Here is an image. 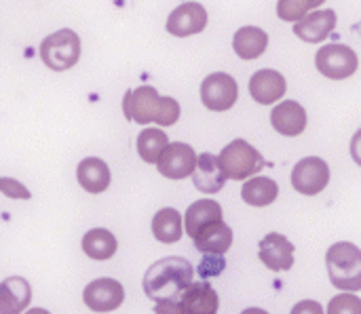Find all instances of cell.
Here are the masks:
<instances>
[{
    "label": "cell",
    "mask_w": 361,
    "mask_h": 314,
    "mask_svg": "<svg viewBox=\"0 0 361 314\" xmlns=\"http://www.w3.org/2000/svg\"><path fill=\"white\" fill-rule=\"evenodd\" d=\"M192 266L184 258H163L154 262L142 281L144 294L152 302H173L180 300L182 291L192 283Z\"/></svg>",
    "instance_id": "obj_1"
},
{
    "label": "cell",
    "mask_w": 361,
    "mask_h": 314,
    "mask_svg": "<svg viewBox=\"0 0 361 314\" xmlns=\"http://www.w3.org/2000/svg\"><path fill=\"white\" fill-rule=\"evenodd\" d=\"M328 275L336 289L360 291L361 289V249L349 241L332 245L326 253Z\"/></svg>",
    "instance_id": "obj_2"
},
{
    "label": "cell",
    "mask_w": 361,
    "mask_h": 314,
    "mask_svg": "<svg viewBox=\"0 0 361 314\" xmlns=\"http://www.w3.org/2000/svg\"><path fill=\"white\" fill-rule=\"evenodd\" d=\"M40 59L55 72L70 70L80 59V38L74 30H57L40 42Z\"/></svg>",
    "instance_id": "obj_3"
},
{
    "label": "cell",
    "mask_w": 361,
    "mask_h": 314,
    "mask_svg": "<svg viewBox=\"0 0 361 314\" xmlns=\"http://www.w3.org/2000/svg\"><path fill=\"white\" fill-rule=\"evenodd\" d=\"M224 173L228 180H247L254 177L256 173H260L267 163L262 158V154L247 144L245 139H235L231 142L218 156Z\"/></svg>",
    "instance_id": "obj_4"
},
{
    "label": "cell",
    "mask_w": 361,
    "mask_h": 314,
    "mask_svg": "<svg viewBox=\"0 0 361 314\" xmlns=\"http://www.w3.org/2000/svg\"><path fill=\"white\" fill-rule=\"evenodd\" d=\"M315 65L324 76H328L332 80H343V78H349L357 72L360 59L351 46L332 42V44H326L317 51Z\"/></svg>",
    "instance_id": "obj_5"
},
{
    "label": "cell",
    "mask_w": 361,
    "mask_h": 314,
    "mask_svg": "<svg viewBox=\"0 0 361 314\" xmlns=\"http://www.w3.org/2000/svg\"><path fill=\"white\" fill-rule=\"evenodd\" d=\"M239 84L226 72H214L201 82V101L212 112H226L237 103Z\"/></svg>",
    "instance_id": "obj_6"
},
{
    "label": "cell",
    "mask_w": 361,
    "mask_h": 314,
    "mask_svg": "<svg viewBox=\"0 0 361 314\" xmlns=\"http://www.w3.org/2000/svg\"><path fill=\"white\" fill-rule=\"evenodd\" d=\"M330 182V167L319 156H307L298 161L292 169V186L305 196H315L326 190Z\"/></svg>",
    "instance_id": "obj_7"
},
{
    "label": "cell",
    "mask_w": 361,
    "mask_h": 314,
    "mask_svg": "<svg viewBox=\"0 0 361 314\" xmlns=\"http://www.w3.org/2000/svg\"><path fill=\"white\" fill-rule=\"evenodd\" d=\"M197 163H199V156L192 150V146H188L184 142H173L161 154L157 169L167 180H184L195 173Z\"/></svg>",
    "instance_id": "obj_8"
},
{
    "label": "cell",
    "mask_w": 361,
    "mask_h": 314,
    "mask_svg": "<svg viewBox=\"0 0 361 314\" xmlns=\"http://www.w3.org/2000/svg\"><path fill=\"white\" fill-rule=\"evenodd\" d=\"M161 95L154 87H137L135 91H129L123 99V110L129 120H135L137 125H150L157 123L161 112Z\"/></svg>",
    "instance_id": "obj_9"
},
{
    "label": "cell",
    "mask_w": 361,
    "mask_h": 314,
    "mask_svg": "<svg viewBox=\"0 0 361 314\" xmlns=\"http://www.w3.org/2000/svg\"><path fill=\"white\" fill-rule=\"evenodd\" d=\"M82 300L93 313H112L125 302V289L116 279H95L85 287Z\"/></svg>",
    "instance_id": "obj_10"
},
{
    "label": "cell",
    "mask_w": 361,
    "mask_h": 314,
    "mask_svg": "<svg viewBox=\"0 0 361 314\" xmlns=\"http://www.w3.org/2000/svg\"><path fill=\"white\" fill-rule=\"evenodd\" d=\"M207 25V11L199 2H184L173 8L167 17V32L178 38H186L203 32Z\"/></svg>",
    "instance_id": "obj_11"
},
{
    "label": "cell",
    "mask_w": 361,
    "mask_h": 314,
    "mask_svg": "<svg viewBox=\"0 0 361 314\" xmlns=\"http://www.w3.org/2000/svg\"><path fill=\"white\" fill-rule=\"evenodd\" d=\"M258 256H260V262L273 272L290 270L294 266V245L288 241V237L277 234V232H271L260 241Z\"/></svg>",
    "instance_id": "obj_12"
},
{
    "label": "cell",
    "mask_w": 361,
    "mask_h": 314,
    "mask_svg": "<svg viewBox=\"0 0 361 314\" xmlns=\"http://www.w3.org/2000/svg\"><path fill=\"white\" fill-rule=\"evenodd\" d=\"M336 11L334 8H319L309 15H305L294 25V34L305 42H324L336 27Z\"/></svg>",
    "instance_id": "obj_13"
},
{
    "label": "cell",
    "mask_w": 361,
    "mask_h": 314,
    "mask_svg": "<svg viewBox=\"0 0 361 314\" xmlns=\"http://www.w3.org/2000/svg\"><path fill=\"white\" fill-rule=\"evenodd\" d=\"M286 89H288L286 76L277 70H258L250 78L252 99L262 106H271V103L279 101L286 95Z\"/></svg>",
    "instance_id": "obj_14"
},
{
    "label": "cell",
    "mask_w": 361,
    "mask_h": 314,
    "mask_svg": "<svg viewBox=\"0 0 361 314\" xmlns=\"http://www.w3.org/2000/svg\"><path fill=\"white\" fill-rule=\"evenodd\" d=\"M271 125L286 137H296L307 127V110L298 101H281L271 110Z\"/></svg>",
    "instance_id": "obj_15"
},
{
    "label": "cell",
    "mask_w": 361,
    "mask_h": 314,
    "mask_svg": "<svg viewBox=\"0 0 361 314\" xmlns=\"http://www.w3.org/2000/svg\"><path fill=\"white\" fill-rule=\"evenodd\" d=\"M220 300L209 283H190L180 296V310L188 314H216Z\"/></svg>",
    "instance_id": "obj_16"
},
{
    "label": "cell",
    "mask_w": 361,
    "mask_h": 314,
    "mask_svg": "<svg viewBox=\"0 0 361 314\" xmlns=\"http://www.w3.org/2000/svg\"><path fill=\"white\" fill-rule=\"evenodd\" d=\"M226 173L218 161V156L209 154V152H203L199 156V163H197V169L192 173V184L199 192L203 194H216L224 188L226 184Z\"/></svg>",
    "instance_id": "obj_17"
},
{
    "label": "cell",
    "mask_w": 361,
    "mask_h": 314,
    "mask_svg": "<svg viewBox=\"0 0 361 314\" xmlns=\"http://www.w3.org/2000/svg\"><path fill=\"white\" fill-rule=\"evenodd\" d=\"M218 220H222L220 203H216L214 199H201L186 209V215H184L186 234L195 241L209 224H214Z\"/></svg>",
    "instance_id": "obj_18"
},
{
    "label": "cell",
    "mask_w": 361,
    "mask_h": 314,
    "mask_svg": "<svg viewBox=\"0 0 361 314\" xmlns=\"http://www.w3.org/2000/svg\"><path fill=\"white\" fill-rule=\"evenodd\" d=\"M269 46V34L256 25H243L233 36V49L239 59H258Z\"/></svg>",
    "instance_id": "obj_19"
},
{
    "label": "cell",
    "mask_w": 361,
    "mask_h": 314,
    "mask_svg": "<svg viewBox=\"0 0 361 314\" xmlns=\"http://www.w3.org/2000/svg\"><path fill=\"white\" fill-rule=\"evenodd\" d=\"M76 177H78L80 188L89 194H102L110 186V169L102 158H95V156L78 163Z\"/></svg>",
    "instance_id": "obj_20"
},
{
    "label": "cell",
    "mask_w": 361,
    "mask_h": 314,
    "mask_svg": "<svg viewBox=\"0 0 361 314\" xmlns=\"http://www.w3.org/2000/svg\"><path fill=\"white\" fill-rule=\"evenodd\" d=\"M233 245V230L228 224H224V220H218L214 224H209L197 239H195V247L201 253H216V256H224Z\"/></svg>",
    "instance_id": "obj_21"
},
{
    "label": "cell",
    "mask_w": 361,
    "mask_h": 314,
    "mask_svg": "<svg viewBox=\"0 0 361 314\" xmlns=\"http://www.w3.org/2000/svg\"><path fill=\"white\" fill-rule=\"evenodd\" d=\"M32 287L21 277H11L0 285V310L2 313H21L30 304Z\"/></svg>",
    "instance_id": "obj_22"
},
{
    "label": "cell",
    "mask_w": 361,
    "mask_h": 314,
    "mask_svg": "<svg viewBox=\"0 0 361 314\" xmlns=\"http://www.w3.org/2000/svg\"><path fill=\"white\" fill-rule=\"evenodd\" d=\"M152 234L163 245L178 243L184 234L182 215L173 207H165V209L157 211L152 218Z\"/></svg>",
    "instance_id": "obj_23"
},
{
    "label": "cell",
    "mask_w": 361,
    "mask_h": 314,
    "mask_svg": "<svg viewBox=\"0 0 361 314\" xmlns=\"http://www.w3.org/2000/svg\"><path fill=\"white\" fill-rule=\"evenodd\" d=\"M80 245H82V251L91 260H97V262L110 260L116 253V249H118L116 237L110 230H106V228H93L89 232H85Z\"/></svg>",
    "instance_id": "obj_24"
},
{
    "label": "cell",
    "mask_w": 361,
    "mask_h": 314,
    "mask_svg": "<svg viewBox=\"0 0 361 314\" xmlns=\"http://www.w3.org/2000/svg\"><path fill=\"white\" fill-rule=\"evenodd\" d=\"M279 186L271 177H250L241 188V199L252 207H269L275 203Z\"/></svg>",
    "instance_id": "obj_25"
},
{
    "label": "cell",
    "mask_w": 361,
    "mask_h": 314,
    "mask_svg": "<svg viewBox=\"0 0 361 314\" xmlns=\"http://www.w3.org/2000/svg\"><path fill=\"white\" fill-rule=\"evenodd\" d=\"M167 146H169V137L163 129L148 127L137 135V154L142 156V161H146L150 165L159 163V158Z\"/></svg>",
    "instance_id": "obj_26"
},
{
    "label": "cell",
    "mask_w": 361,
    "mask_h": 314,
    "mask_svg": "<svg viewBox=\"0 0 361 314\" xmlns=\"http://www.w3.org/2000/svg\"><path fill=\"white\" fill-rule=\"evenodd\" d=\"M326 0H279L277 2V15L283 21H300L305 15H309L311 8L322 6Z\"/></svg>",
    "instance_id": "obj_27"
},
{
    "label": "cell",
    "mask_w": 361,
    "mask_h": 314,
    "mask_svg": "<svg viewBox=\"0 0 361 314\" xmlns=\"http://www.w3.org/2000/svg\"><path fill=\"white\" fill-rule=\"evenodd\" d=\"M178 118H180V103L173 97H163L161 99V112H159L157 125L171 127V125L178 123Z\"/></svg>",
    "instance_id": "obj_28"
},
{
    "label": "cell",
    "mask_w": 361,
    "mask_h": 314,
    "mask_svg": "<svg viewBox=\"0 0 361 314\" xmlns=\"http://www.w3.org/2000/svg\"><path fill=\"white\" fill-rule=\"evenodd\" d=\"M328 313L330 314H338V313L361 314V300L357 298V296H349V294H345V296H338V298H334V300L330 302V306H328Z\"/></svg>",
    "instance_id": "obj_29"
},
{
    "label": "cell",
    "mask_w": 361,
    "mask_h": 314,
    "mask_svg": "<svg viewBox=\"0 0 361 314\" xmlns=\"http://www.w3.org/2000/svg\"><path fill=\"white\" fill-rule=\"evenodd\" d=\"M224 260L222 256H216V253H207V258L199 264V275L201 279H212L216 275H220L224 270Z\"/></svg>",
    "instance_id": "obj_30"
},
{
    "label": "cell",
    "mask_w": 361,
    "mask_h": 314,
    "mask_svg": "<svg viewBox=\"0 0 361 314\" xmlns=\"http://www.w3.org/2000/svg\"><path fill=\"white\" fill-rule=\"evenodd\" d=\"M0 188H2V192H4L6 196H11V199H30V192H27L21 184H17L15 180H11V177H2Z\"/></svg>",
    "instance_id": "obj_31"
},
{
    "label": "cell",
    "mask_w": 361,
    "mask_h": 314,
    "mask_svg": "<svg viewBox=\"0 0 361 314\" xmlns=\"http://www.w3.org/2000/svg\"><path fill=\"white\" fill-rule=\"evenodd\" d=\"M351 156H353V161L361 167V129L353 135V139H351Z\"/></svg>",
    "instance_id": "obj_32"
},
{
    "label": "cell",
    "mask_w": 361,
    "mask_h": 314,
    "mask_svg": "<svg viewBox=\"0 0 361 314\" xmlns=\"http://www.w3.org/2000/svg\"><path fill=\"white\" fill-rule=\"evenodd\" d=\"M300 310H313V313H322V306H319V304H313V302H302V304L294 306V313H300Z\"/></svg>",
    "instance_id": "obj_33"
}]
</instances>
